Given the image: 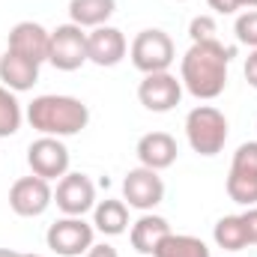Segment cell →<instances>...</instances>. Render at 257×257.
<instances>
[{
	"label": "cell",
	"instance_id": "cell-1",
	"mask_svg": "<svg viewBox=\"0 0 257 257\" xmlns=\"http://www.w3.org/2000/svg\"><path fill=\"white\" fill-rule=\"evenodd\" d=\"M233 60V48L212 42H192V48L180 60V81L183 90H189L194 99L212 102L227 87V69Z\"/></svg>",
	"mask_w": 257,
	"mask_h": 257
},
{
	"label": "cell",
	"instance_id": "cell-2",
	"mask_svg": "<svg viewBox=\"0 0 257 257\" xmlns=\"http://www.w3.org/2000/svg\"><path fill=\"white\" fill-rule=\"evenodd\" d=\"M27 123L36 128L39 135H51V138H72L78 132H84L90 123V108L75 99V96H36L27 111H24Z\"/></svg>",
	"mask_w": 257,
	"mask_h": 257
},
{
	"label": "cell",
	"instance_id": "cell-3",
	"mask_svg": "<svg viewBox=\"0 0 257 257\" xmlns=\"http://www.w3.org/2000/svg\"><path fill=\"white\" fill-rule=\"evenodd\" d=\"M186 141L197 156H218L227 144V117L215 105H197L186 117Z\"/></svg>",
	"mask_w": 257,
	"mask_h": 257
},
{
	"label": "cell",
	"instance_id": "cell-4",
	"mask_svg": "<svg viewBox=\"0 0 257 257\" xmlns=\"http://www.w3.org/2000/svg\"><path fill=\"white\" fill-rule=\"evenodd\" d=\"M128 57H132V66H135L141 75L171 72V66L177 60V45H174V39H171L165 30L147 27V30H141V33L132 39Z\"/></svg>",
	"mask_w": 257,
	"mask_h": 257
},
{
	"label": "cell",
	"instance_id": "cell-5",
	"mask_svg": "<svg viewBox=\"0 0 257 257\" xmlns=\"http://www.w3.org/2000/svg\"><path fill=\"white\" fill-rule=\"evenodd\" d=\"M45 242L57 257H81L93 248L96 227L84 221V215H63L48 227Z\"/></svg>",
	"mask_w": 257,
	"mask_h": 257
},
{
	"label": "cell",
	"instance_id": "cell-6",
	"mask_svg": "<svg viewBox=\"0 0 257 257\" xmlns=\"http://www.w3.org/2000/svg\"><path fill=\"white\" fill-rule=\"evenodd\" d=\"M69 147L63 144V138H51V135H39L30 147H27V165H30V174L54 183L69 174Z\"/></svg>",
	"mask_w": 257,
	"mask_h": 257
},
{
	"label": "cell",
	"instance_id": "cell-7",
	"mask_svg": "<svg viewBox=\"0 0 257 257\" xmlns=\"http://www.w3.org/2000/svg\"><path fill=\"white\" fill-rule=\"evenodd\" d=\"M48 63L60 72H75L87 60V30L78 24H60L51 30V48H48Z\"/></svg>",
	"mask_w": 257,
	"mask_h": 257
},
{
	"label": "cell",
	"instance_id": "cell-8",
	"mask_svg": "<svg viewBox=\"0 0 257 257\" xmlns=\"http://www.w3.org/2000/svg\"><path fill=\"white\" fill-rule=\"evenodd\" d=\"M54 203V189L48 180L30 174V177H18L9 189V209L21 218H36L42 215L48 206Z\"/></svg>",
	"mask_w": 257,
	"mask_h": 257
},
{
	"label": "cell",
	"instance_id": "cell-9",
	"mask_svg": "<svg viewBox=\"0 0 257 257\" xmlns=\"http://www.w3.org/2000/svg\"><path fill=\"white\" fill-rule=\"evenodd\" d=\"M183 99V81L171 72H153L144 75V81L138 84V102L153 111V114H168L180 105Z\"/></svg>",
	"mask_w": 257,
	"mask_h": 257
},
{
	"label": "cell",
	"instance_id": "cell-10",
	"mask_svg": "<svg viewBox=\"0 0 257 257\" xmlns=\"http://www.w3.org/2000/svg\"><path fill=\"white\" fill-rule=\"evenodd\" d=\"M123 200L132 209L141 212H153L162 200H165V180L159 177V171L150 168H132L123 177Z\"/></svg>",
	"mask_w": 257,
	"mask_h": 257
},
{
	"label": "cell",
	"instance_id": "cell-11",
	"mask_svg": "<svg viewBox=\"0 0 257 257\" xmlns=\"http://www.w3.org/2000/svg\"><path fill=\"white\" fill-rule=\"evenodd\" d=\"M54 203L63 215H87L96 206V183L87 174L69 171L66 177L57 180L54 189Z\"/></svg>",
	"mask_w": 257,
	"mask_h": 257
},
{
	"label": "cell",
	"instance_id": "cell-12",
	"mask_svg": "<svg viewBox=\"0 0 257 257\" xmlns=\"http://www.w3.org/2000/svg\"><path fill=\"white\" fill-rule=\"evenodd\" d=\"M126 51H128V42L120 27L102 24V27H96V30L87 33V60L96 63L99 69L120 66L123 57H126Z\"/></svg>",
	"mask_w": 257,
	"mask_h": 257
},
{
	"label": "cell",
	"instance_id": "cell-13",
	"mask_svg": "<svg viewBox=\"0 0 257 257\" xmlns=\"http://www.w3.org/2000/svg\"><path fill=\"white\" fill-rule=\"evenodd\" d=\"M48 48H51V30H45L39 21H18L9 30V51L33 63H48Z\"/></svg>",
	"mask_w": 257,
	"mask_h": 257
},
{
	"label": "cell",
	"instance_id": "cell-14",
	"mask_svg": "<svg viewBox=\"0 0 257 257\" xmlns=\"http://www.w3.org/2000/svg\"><path fill=\"white\" fill-rule=\"evenodd\" d=\"M135 153H138V162H141L144 168H150V171H165V168H171V165L177 162V156H180L177 141H174V135H168V132H147V135L138 141Z\"/></svg>",
	"mask_w": 257,
	"mask_h": 257
},
{
	"label": "cell",
	"instance_id": "cell-15",
	"mask_svg": "<svg viewBox=\"0 0 257 257\" xmlns=\"http://www.w3.org/2000/svg\"><path fill=\"white\" fill-rule=\"evenodd\" d=\"M39 81V63L15 54L6 48V54H0V84L9 87L12 93H27L33 90V84Z\"/></svg>",
	"mask_w": 257,
	"mask_h": 257
},
{
	"label": "cell",
	"instance_id": "cell-16",
	"mask_svg": "<svg viewBox=\"0 0 257 257\" xmlns=\"http://www.w3.org/2000/svg\"><path fill=\"white\" fill-rule=\"evenodd\" d=\"M171 233V224L165 215H156V212H144L132 230H128V242L138 254H156V248L162 245V239Z\"/></svg>",
	"mask_w": 257,
	"mask_h": 257
},
{
	"label": "cell",
	"instance_id": "cell-17",
	"mask_svg": "<svg viewBox=\"0 0 257 257\" xmlns=\"http://www.w3.org/2000/svg\"><path fill=\"white\" fill-rule=\"evenodd\" d=\"M114 12H117V0H69V21L84 30H96L108 24Z\"/></svg>",
	"mask_w": 257,
	"mask_h": 257
},
{
	"label": "cell",
	"instance_id": "cell-18",
	"mask_svg": "<svg viewBox=\"0 0 257 257\" xmlns=\"http://www.w3.org/2000/svg\"><path fill=\"white\" fill-rule=\"evenodd\" d=\"M93 227L105 236H120L128 230V206L126 200L108 197V200H96L93 206Z\"/></svg>",
	"mask_w": 257,
	"mask_h": 257
},
{
	"label": "cell",
	"instance_id": "cell-19",
	"mask_svg": "<svg viewBox=\"0 0 257 257\" xmlns=\"http://www.w3.org/2000/svg\"><path fill=\"white\" fill-rule=\"evenodd\" d=\"M212 239L218 248L230 254H239L242 248H248V230H245L242 215H221L212 227Z\"/></svg>",
	"mask_w": 257,
	"mask_h": 257
},
{
	"label": "cell",
	"instance_id": "cell-20",
	"mask_svg": "<svg viewBox=\"0 0 257 257\" xmlns=\"http://www.w3.org/2000/svg\"><path fill=\"white\" fill-rule=\"evenodd\" d=\"M153 257H212L209 254V245L200 239V236H192V233H168L162 239V245L156 248Z\"/></svg>",
	"mask_w": 257,
	"mask_h": 257
},
{
	"label": "cell",
	"instance_id": "cell-21",
	"mask_svg": "<svg viewBox=\"0 0 257 257\" xmlns=\"http://www.w3.org/2000/svg\"><path fill=\"white\" fill-rule=\"evenodd\" d=\"M24 123V108L18 102V93L0 84V138H12Z\"/></svg>",
	"mask_w": 257,
	"mask_h": 257
},
{
	"label": "cell",
	"instance_id": "cell-22",
	"mask_svg": "<svg viewBox=\"0 0 257 257\" xmlns=\"http://www.w3.org/2000/svg\"><path fill=\"white\" fill-rule=\"evenodd\" d=\"M227 197L239 206H257V174H242V171H230L227 174Z\"/></svg>",
	"mask_w": 257,
	"mask_h": 257
},
{
	"label": "cell",
	"instance_id": "cell-23",
	"mask_svg": "<svg viewBox=\"0 0 257 257\" xmlns=\"http://www.w3.org/2000/svg\"><path fill=\"white\" fill-rule=\"evenodd\" d=\"M233 33H236V42L245 45L248 51L257 48V9H245L242 15H236Z\"/></svg>",
	"mask_w": 257,
	"mask_h": 257
},
{
	"label": "cell",
	"instance_id": "cell-24",
	"mask_svg": "<svg viewBox=\"0 0 257 257\" xmlns=\"http://www.w3.org/2000/svg\"><path fill=\"white\" fill-rule=\"evenodd\" d=\"M230 171H242V174H257V141H245L236 147L233 159H230Z\"/></svg>",
	"mask_w": 257,
	"mask_h": 257
},
{
	"label": "cell",
	"instance_id": "cell-25",
	"mask_svg": "<svg viewBox=\"0 0 257 257\" xmlns=\"http://www.w3.org/2000/svg\"><path fill=\"white\" fill-rule=\"evenodd\" d=\"M215 33H218V27H215L212 15H194L192 24H189V39L192 42H212V39H218Z\"/></svg>",
	"mask_w": 257,
	"mask_h": 257
},
{
	"label": "cell",
	"instance_id": "cell-26",
	"mask_svg": "<svg viewBox=\"0 0 257 257\" xmlns=\"http://www.w3.org/2000/svg\"><path fill=\"white\" fill-rule=\"evenodd\" d=\"M206 3H209V9L218 12V15H236V12L242 9V0H206Z\"/></svg>",
	"mask_w": 257,
	"mask_h": 257
},
{
	"label": "cell",
	"instance_id": "cell-27",
	"mask_svg": "<svg viewBox=\"0 0 257 257\" xmlns=\"http://www.w3.org/2000/svg\"><path fill=\"white\" fill-rule=\"evenodd\" d=\"M242 221H245V230H248V245H257V206H245Z\"/></svg>",
	"mask_w": 257,
	"mask_h": 257
},
{
	"label": "cell",
	"instance_id": "cell-28",
	"mask_svg": "<svg viewBox=\"0 0 257 257\" xmlns=\"http://www.w3.org/2000/svg\"><path fill=\"white\" fill-rule=\"evenodd\" d=\"M242 72H245V81H248V87H254V90H257V48H251V51H248Z\"/></svg>",
	"mask_w": 257,
	"mask_h": 257
},
{
	"label": "cell",
	"instance_id": "cell-29",
	"mask_svg": "<svg viewBox=\"0 0 257 257\" xmlns=\"http://www.w3.org/2000/svg\"><path fill=\"white\" fill-rule=\"evenodd\" d=\"M84 257H120V254H117V248H114V245H108V242H99V245L93 242V248H90Z\"/></svg>",
	"mask_w": 257,
	"mask_h": 257
},
{
	"label": "cell",
	"instance_id": "cell-30",
	"mask_svg": "<svg viewBox=\"0 0 257 257\" xmlns=\"http://www.w3.org/2000/svg\"><path fill=\"white\" fill-rule=\"evenodd\" d=\"M0 257H21V251H12V248H0Z\"/></svg>",
	"mask_w": 257,
	"mask_h": 257
},
{
	"label": "cell",
	"instance_id": "cell-31",
	"mask_svg": "<svg viewBox=\"0 0 257 257\" xmlns=\"http://www.w3.org/2000/svg\"><path fill=\"white\" fill-rule=\"evenodd\" d=\"M242 9H257V0H242Z\"/></svg>",
	"mask_w": 257,
	"mask_h": 257
},
{
	"label": "cell",
	"instance_id": "cell-32",
	"mask_svg": "<svg viewBox=\"0 0 257 257\" xmlns=\"http://www.w3.org/2000/svg\"><path fill=\"white\" fill-rule=\"evenodd\" d=\"M21 257H42V254H21Z\"/></svg>",
	"mask_w": 257,
	"mask_h": 257
},
{
	"label": "cell",
	"instance_id": "cell-33",
	"mask_svg": "<svg viewBox=\"0 0 257 257\" xmlns=\"http://www.w3.org/2000/svg\"><path fill=\"white\" fill-rule=\"evenodd\" d=\"M177 3H186V0H177Z\"/></svg>",
	"mask_w": 257,
	"mask_h": 257
}]
</instances>
